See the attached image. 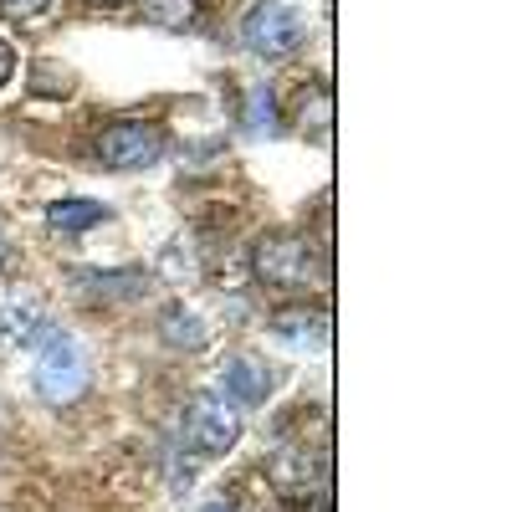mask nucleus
Wrapping results in <instances>:
<instances>
[{
    "mask_svg": "<svg viewBox=\"0 0 512 512\" xmlns=\"http://www.w3.org/2000/svg\"><path fill=\"white\" fill-rule=\"evenodd\" d=\"M308 41V26L297 16V6L287 0H256V6L241 16V47L262 62H287L303 52Z\"/></svg>",
    "mask_w": 512,
    "mask_h": 512,
    "instance_id": "1",
    "label": "nucleus"
},
{
    "mask_svg": "<svg viewBox=\"0 0 512 512\" xmlns=\"http://www.w3.org/2000/svg\"><path fill=\"white\" fill-rule=\"evenodd\" d=\"M82 390H88V354H82V344L72 333L52 328L41 338V354H36V395L57 410H67L72 400H82Z\"/></svg>",
    "mask_w": 512,
    "mask_h": 512,
    "instance_id": "2",
    "label": "nucleus"
},
{
    "mask_svg": "<svg viewBox=\"0 0 512 512\" xmlns=\"http://www.w3.org/2000/svg\"><path fill=\"white\" fill-rule=\"evenodd\" d=\"M308 272H313V246L297 231H262L251 241V277L262 287H272V292L303 287Z\"/></svg>",
    "mask_w": 512,
    "mask_h": 512,
    "instance_id": "3",
    "label": "nucleus"
},
{
    "mask_svg": "<svg viewBox=\"0 0 512 512\" xmlns=\"http://www.w3.org/2000/svg\"><path fill=\"white\" fill-rule=\"evenodd\" d=\"M236 441H241V410L221 390H200L185 410V446L205 461H216L236 451Z\"/></svg>",
    "mask_w": 512,
    "mask_h": 512,
    "instance_id": "4",
    "label": "nucleus"
},
{
    "mask_svg": "<svg viewBox=\"0 0 512 512\" xmlns=\"http://www.w3.org/2000/svg\"><path fill=\"white\" fill-rule=\"evenodd\" d=\"M164 144L169 139H164L159 123H149V118H113V123H103L93 154H98L103 169H149V164L164 159Z\"/></svg>",
    "mask_w": 512,
    "mask_h": 512,
    "instance_id": "5",
    "label": "nucleus"
},
{
    "mask_svg": "<svg viewBox=\"0 0 512 512\" xmlns=\"http://www.w3.org/2000/svg\"><path fill=\"white\" fill-rule=\"evenodd\" d=\"M67 282L82 303H108V308L113 303H139L149 292V272H139V267H72Z\"/></svg>",
    "mask_w": 512,
    "mask_h": 512,
    "instance_id": "6",
    "label": "nucleus"
},
{
    "mask_svg": "<svg viewBox=\"0 0 512 512\" xmlns=\"http://www.w3.org/2000/svg\"><path fill=\"white\" fill-rule=\"evenodd\" d=\"M221 384H226L221 395L236 410H262L272 400V390H277V374H272V364L262 354H231L226 369H221Z\"/></svg>",
    "mask_w": 512,
    "mask_h": 512,
    "instance_id": "7",
    "label": "nucleus"
},
{
    "mask_svg": "<svg viewBox=\"0 0 512 512\" xmlns=\"http://www.w3.org/2000/svg\"><path fill=\"white\" fill-rule=\"evenodd\" d=\"M272 333L282 338V344L292 349H328V338H333V318L323 308H308V303H297V308H282L272 313Z\"/></svg>",
    "mask_w": 512,
    "mask_h": 512,
    "instance_id": "8",
    "label": "nucleus"
},
{
    "mask_svg": "<svg viewBox=\"0 0 512 512\" xmlns=\"http://www.w3.org/2000/svg\"><path fill=\"white\" fill-rule=\"evenodd\" d=\"M159 344L175 354H200V349H210V323L190 303H164L159 308Z\"/></svg>",
    "mask_w": 512,
    "mask_h": 512,
    "instance_id": "9",
    "label": "nucleus"
},
{
    "mask_svg": "<svg viewBox=\"0 0 512 512\" xmlns=\"http://www.w3.org/2000/svg\"><path fill=\"white\" fill-rule=\"evenodd\" d=\"M134 16H139L144 26H159V31L185 36V31L200 26L205 0H134Z\"/></svg>",
    "mask_w": 512,
    "mask_h": 512,
    "instance_id": "10",
    "label": "nucleus"
},
{
    "mask_svg": "<svg viewBox=\"0 0 512 512\" xmlns=\"http://www.w3.org/2000/svg\"><path fill=\"white\" fill-rule=\"evenodd\" d=\"M292 123H297V134L313 139V144H323V139L333 134V98L318 88V82H308V88L297 93V103H292Z\"/></svg>",
    "mask_w": 512,
    "mask_h": 512,
    "instance_id": "11",
    "label": "nucleus"
},
{
    "mask_svg": "<svg viewBox=\"0 0 512 512\" xmlns=\"http://www.w3.org/2000/svg\"><path fill=\"white\" fill-rule=\"evenodd\" d=\"M103 221H113V210L103 200H57V205H47V226L62 231V236H82V231H93Z\"/></svg>",
    "mask_w": 512,
    "mask_h": 512,
    "instance_id": "12",
    "label": "nucleus"
},
{
    "mask_svg": "<svg viewBox=\"0 0 512 512\" xmlns=\"http://www.w3.org/2000/svg\"><path fill=\"white\" fill-rule=\"evenodd\" d=\"M52 333V323H47V313H36L31 303H16V308H6L0 313V344L6 349H21V344H41V338Z\"/></svg>",
    "mask_w": 512,
    "mask_h": 512,
    "instance_id": "13",
    "label": "nucleus"
},
{
    "mask_svg": "<svg viewBox=\"0 0 512 512\" xmlns=\"http://www.w3.org/2000/svg\"><path fill=\"white\" fill-rule=\"evenodd\" d=\"M241 123H246V134H256V139H272V134H277V123H282V113H277V93L267 88V82H256V88L246 93Z\"/></svg>",
    "mask_w": 512,
    "mask_h": 512,
    "instance_id": "14",
    "label": "nucleus"
},
{
    "mask_svg": "<svg viewBox=\"0 0 512 512\" xmlns=\"http://www.w3.org/2000/svg\"><path fill=\"white\" fill-rule=\"evenodd\" d=\"M52 0H0V16L6 21H36V16H47Z\"/></svg>",
    "mask_w": 512,
    "mask_h": 512,
    "instance_id": "15",
    "label": "nucleus"
},
{
    "mask_svg": "<svg viewBox=\"0 0 512 512\" xmlns=\"http://www.w3.org/2000/svg\"><path fill=\"white\" fill-rule=\"evenodd\" d=\"M11 72H16V41H6V36H0V88L11 82Z\"/></svg>",
    "mask_w": 512,
    "mask_h": 512,
    "instance_id": "16",
    "label": "nucleus"
},
{
    "mask_svg": "<svg viewBox=\"0 0 512 512\" xmlns=\"http://www.w3.org/2000/svg\"><path fill=\"white\" fill-rule=\"evenodd\" d=\"M82 6H93V11H118L123 0H82Z\"/></svg>",
    "mask_w": 512,
    "mask_h": 512,
    "instance_id": "17",
    "label": "nucleus"
},
{
    "mask_svg": "<svg viewBox=\"0 0 512 512\" xmlns=\"http://www.w3.org/2000/svg\"><path fill=\"white\" fill-rule=\"evenodd\" d=\"M6 267H11V241L0 236V272H6Z\"/></svg>",
    "mask_w": 512,
    "mask_h": 512,
    "instance_id": "18",
    "label": "nucleus"
},
{
    "mask_svg": "<svg viewBox=\"0 0 512 512\" xmlns=\"http://www.w3.org/2000/svg\"><path fill=\"white\" fill-rule=\"evenodd\" d=\"M200 512H236L231 502H210V507H200Z\"/></svg>",
    "mask_w": 512,
    "mask_h": 512,
    "instance_id": "19",
    "label": "nucleus"
}]
</instances>
